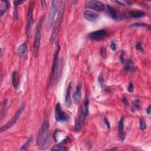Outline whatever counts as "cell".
I'll return each mask as SVG.
<instances>
[{"label":"cell","mask_w":151,"mask_h":151,"mask_svg":"<svg viewBox=\"0 0 151 151\" xmlns=\"http://www.w3.org/2000/svg\"><path fill=\"white\" fill-rule=\"evenodd\" d=\"M59 3L60 4L58 7L57 19L56 20L54 28H53V30L50 39V44L51 45H52V44L55 43L57 38V36L61 27V24L62 23V20H63L65 10V2L64 1H60Z\"/></svg>","instance_id":"7a4b0ae2"},{"label":"cell","mask_w":151,"mask_h":151,"mask_svg":"<svg viewBox=\"0 0 151 151\" xmlns=\"http://www.w3.org/2000/svg\"><path fill=\"white\" fill-rule=\"evenodd\" d=\"M25 103H23L21 106H20V108H19V109L17 110V111L15 113V114L14 116L13 117V118L7 123V124H5V125L1 127V132H3L4 131L8 129H10L12 126H13L16 123V122L18 121L20 119V118L21 117V114L24 110L25 108Z\"/></svg>","instance_id":"277c9868"},{"label":"cell","mask_w":151,"mask_h":151,"mask_svg":"<svg viewBox=\"0 0 151 151\" xmlns=\"http://www.w3.org/2000/svg\"><path fill=\"white\" fill-rule=\"evenodd\" d=\"M41 4H42V6L44 8H45L46 7V1H41Z\"/></svg>","instance_id":"8d00e7d4"},{"label":"cell","mask_w":151,"mask_h":151,"mask_svg":"<svg viewBox=\"0 0 151 151\" xmlns=\"http://www.w3.org/2000/svg\"><path fill=\"white\" fill-rule=\"evenodd\" d=\"M125 117H122L118 123V132L119 138L121 140H124L126 138V133L124 130V123H125Z\"/></svg>","instance_id":"4fadbf2b"},{"label":"cell","mask_w":151,"mask_h":151,"mask_svg":"<svg viewBox=\"0 0 151 151\" xmlns=\"http://www.w3.org/2000/svg\"><path fill=\"white\" fill-rule=\"evenodd\" d=\"M150 112H151V105L150 104L148 107V108L146 109V113L148 114H150Z\"/></svg>","instance_id":"d590c367"},{"label":"cell","mask_w":151,"mask_h":151,"mask_svg":"<svg viewBox=\"0 0 151 151\" xmlns=\"http://www.w3.org/2000/svg\"><path fill=\"white\" fill-rule=\"evenodd\" d=\"M98 82L100 85V87L102 88V90H106V87L105 86V84H104V77H103V75L102 73V72H101L99 75V77H98Z\"/></svg>","instance_id":"7402d4cb"},{"label":"cell","mask_w":151,"mask_h":151,"mask_svg":"<svg viewBox=\"0 0 151 151\" xmlns=\"http://www.w3.org/2000/svg\"><path fill=\"white\" fill-rule=\"evenodd\" d=\"M110 48L113 51H116L117 49V44L114 40L110 43Z\"/></svg>","instance_id":"f1b7e54d"},{"label":"cell","mask_w":151,"mask_h":151,"mask_svg":"<svg viewBox=\"0 0 151 151\" xmlns=\"http://www.w3.org/2000/svg\"><path fill=\"white\" fill-rule=\"evenodd\" d=\"M83 17L84 19L89 22H96L98 20L99 15L97 13L92 11H86L83 13Z\"/></svg>","instance_id":"8fae6325"},{"label":"cell","mask_w":151,"mask_h":151,"mask_svg":"<svg viewBox=\"0 0 151 151\" xmlns=\"http://www.w3.org/2000/svg\"><path fill=\"white\" fill-rule=\"evenodd\" d=\"M67 150V149L66 148H65L64 146H62V145H60V144L55 145L51 148V150L65 151V150Z\"/></svg>","instance_id":"cb8c5ba5"},{"label":"cell","mask_w":151,"mask_h":151,"mask_svg":"<svg viewBox=\"0 0 151 151\" xmlns=\"http://www.w3.org/2000/svg\"><path fill=\"white\" fill-rule=\"evenodd\" d=\"M60 50V46L58 44V47L57 50L56 51V53L54 56V59H53V63L52 65L51 71V75H50V82H52V80L55 76V72L56 71L57 66H58V62H59V54Z\"/></svg>","instance_id":"30bf717a"},{"label":"cell","mask_w":151,"mask_h":151,"mask_svg":"<svg viewBox=\"0 0 151 151\" xmlns=\"http://www.w3.org/2000/svg\"><path fill=\"white\" fill-rule=\"evenodd\" d=\"M35 5V3L32 1L28 8V13H27V24L26 28V33L28 36L30 35L32 25L33 24V10Z\"/></svg>","instance_id":"52a82bcc"},{"label":"cell","mask_w":151,"mask_h":151,"mask_svg":"<svg viewBox=\"0 0 151 151\" xmlns=\"http://www.w3.org/2000/svg\"><path fill=\"white\" fill-rule=\"evenodd\" d=\"M133 26L134 27H144V28H146L148 29H150V25H148L145 23H135L134 24H133Z\"/></svg>","instance_id":"d4e9b609"},{"label":"cell","mask_w":151,"mask_h":151,"mask_svg":"<svg viewBox=\"0 0 151 151\" xmlns=\"http://www.w3.org/2000/svg\"><path fill=\"white\" fill-rule=\"evenodd\" d=\"M18 53L20 57H25L27 54V44L26 43H24L19 47Z\"/></svg>","instance_id":"e0dca14e"},{"label":"cell","mask_w":151,"mask_h":151,"mask_svg":"<svg viewBox=\"0 0 151 151\" xmlns=\"http://www.w3.org/2000/svg\"><path fill=\"white\" fill-rule=\"evenodd\" d=\"M37 145L40 149H46L50 145L49 123L47 121L43 122L37 136Z\"/></svg>","instance_id":"6da1fadb"},{"label":"cell","mask_w":151,"mask_h":151,"mask_svg":"<svg viewBox=\"0 0 151 151\" xmlns=\"http://www.w3.org/2000/svg\"><path fill=\"white\" fill-rule=\"evenodd\" d=\"M82 82H78L76 88V91L73 94V99L76 103H78L82 98Z\"/></svg>","instance_id":"7c38bea8"},{"label":"cell","mask_w":151,"mask_h":151,"mask_svg":"<svg viewBox=\"0 0 151 151\" xmlns=\"http://www.w3.org/2000/svg\"><path fill=\"white\" fill-rule=\"evenodd\" d=\"M125 51H122L121 55L120 56V61L122 64L125 63Z\"/></svg>","instance_id":"1f68e13d"},{"label":"cell","mask_w":151,"mask_h":151,"mask_svg":"<svg viewBox=\"0 0 151 151\" xmlns=\"http://www.w3.org/2000/svg\"><path fill=\"white\" fill-rule=\"evenodd\" d=\"M24 2H25V1H21V0H19H19H18V1H14V4L15 7H17L19 5H21V4L24 3Z\"/></svg>","instance_id":"836d02e7"},{"label":"cell","mask_w":151,"mask_h":151,"mask_svg":"<svg viewBox=\"0 0 151 151\" xmlns=\"http://www.w3.org/2000/svg\"><path fill=\"white\" fill-rule=\"evenodd\" d=\"M136 49L138 51H144V47L142 45V44L140 42L138 41L136 43Z\"/></svg>","instance_id":"83f0119b"},{"label":"cell","mask_w":151,"mask_h":151,"mask_svg":"<svg viewBox=\"0 0 151 151\" xmlns=\"http://www.w3.org/2000/svg\"><path fill=\"white\" fill-rule=\"evenodd\" d=\"M122 100L123 103L124 104H125V105H126V106L128 105V104H129V102H128V99L126 98V97H123V98H122Z\"/></svg>","instance_id":"e575fe53"},{"label":"cell","mask_w":151,"mask_h":151,"mask_svg":"<svg viewBox=\"0 0 151 151\" xmlns=\"http://www.w3.org/2000/svg\"><path fill=\"white\" fill-rule=\"evenodd\" d=\"M139 128H140V129L141 130H144L147 128V125L146 124L145 120L142 118H140V119H139Z\"/></svg>","instance_id":"603a6c76"},{"label":"cell","mask_w":151,"mask_h":151,"mask_svg":"<svg viewBox=\"0 0 151 151\" xmlns=\"http://www.w3.org/2000/svg\"><path fill=\"white\" fill-rule=\"evenodd\" d=\"M34 136L33 135L30 136V138H29V139L26 141V142L21 146V148L20 149V150H26L27 149V148L29 146H30V145L31 144L32 142L33 141V139H34Z\"/></svg>","instance_id":"44dd1931"},{"label":"cell","mask_w":151,"mask_h":151,"mask_svg":"<svg viewBox=\"0 0 151 151\" xmlns=\"http://www.w3.org/2000/svg\"><path fill=\"white\" fill-rule=\"evenodd\" d=\"M103 121H104V123H105V125H106V126H107L108 129L110 130V123H109V122L107 119V118H106V117H104L103 118Z\"/></svg>","instance_id":"d6a6232c"},{"label":"cell","mask_w":151,"mask_h":151,"mask_svg":"<svg viewBox=\"0 0 151 151\" xmlns=\"http://www.w3.org/2000/svg\"><path fill=\"white\" fill-rule=\"evenodd\" d=\"M12 83L13 87L17 89L19 85V75L17 72H14L12 75Z\"/></svg>","instance_id":"ac0fdd59"},{"label":"cell","mask_w":151,"mask_h":151,"mask_svg":"<svg viewBox=\"0 0 151 151\" xmlns=\"http://www.w3.org/2000/svg\"><path fill=\"white\" fill-rule=\"evenodd\" d=\"M86 6L87 8H89L94 11L101 12L105 10V6L104 4L99 1H96V0H91L86 3Z\"/></svg>","instance_id":"9c48e42d"},{"label":"cell","mask_w":151,"mask_h":151,"mask_svg":"<svg viewBox=\"0 0 151 151\" xmlns=\"http://www.w3.org/2000/svg\"><path fill=\"white\" fill-rule=\"evenodd\" d=\"M134 84H133L132 82H130L129 85H128V88L129 92L132 93L133 92H134Z\"/></svg>","instance_id":"4dcf8cb0"},{"label":"cell","mask_w":151,"mask_h":151,"mask_svg":"<svg viewBox=\"0 0 151 151\" xmlns=\"http://www.w3.org/2000/svg\"><path fill=\"white\" fill-rule=\"evenodd\" d=\"M55 118L57 121L61 122L67 121L69 118V115L63 110L59 103H57L56 105Z\"/></svg>","instance_id":"ba28073f"},{"label":"cell","mask_w":151,"mask_h":151,"mask_svg":"<svg viewBox=\"0 0 151 151\" xmlns=\"http://www.w3.org/2000/svg\"><path fill=\"white\" fill-rule=\"evenodd\" d=\"M43 18L44 17H42L39 20L36 25V29H35L34 41L33 44V53L35 57H37L39 55V52L40 46V42H41V27H42Z\"/></svg>","instance_id":"3957f363"},{"label":"cell","mask_w":151,"mask_h":151,"mask_svg":"<svg viewBox=\"0 0 151 151\" xmlns=\"http://www.w3.org/2000/svg\"><path fill=\"white\" fill-rule=\"evenodd\" d=\"M4 4L2 5L1 7V16H3L8 10V9L10 8V3L8 1H3Z\"/></svg>","instance_id":"ffe728a7"},{"label":"cell","mask_w":151,"mask_h":151,"mask_svg":"<svg viewBox=\"0 0 151 151\" xmlns=\"http://www.w3.org/2000/svg\"><path fill=\"white\" fill-rule=\"evenodd\" d=\"M133 103H134V107L136 109H140V101L138 99H135V100H134V102H133Z\"/></svg>","instance_id":"f546056e"},{"label":"cell","mask_w":151,"mask_h":151,"mask_svg":"<svg viewBox=\"0 0 151 151\" xmlns=\"http://www.w3.org/2000/svg\"><path fill=\"white\" fill-rule=\"evenodd\" d=\"M100 55L103 58H106V56H107V51H106V49L104 47H102L100 50Z\"/></svg>","instance_id":"484cf974"},{"label":"cell","mask_w":151,"mask_h":151,"mask_svg":"<svg viewBox=\"0 0 151 151\" xmlns=\"http://www.w3.org/2000/svg\"><path fill=\"white\" fill-rule=\"evenodd\" d=\"M57 3L58 2L56 1H53L51 2L48 20L46 25V31H49L51 29L53 22H54L57 10Z\"/></svg>","instance_id":"5b68a950"},{"label":"cell","mask_w":151,"mask_h":151,"mask_svg":"<svg viewBox=\"0 0 151 151\" xmlns=\"http://www.w3.org/2000/svg\"><path fill=\"white\" fill-rule=\"evenodd\" d=\"M72 87V82L70 83L69 84L67 90H66V97H65V103L67 107H70L72 104V100H71V89Z\"/></svg>","instance_id":"5bb4252c"},{"label":"cell","mask_w":151,"mask_h":151,"mask_svg":"<svg viewBox=\"0 0 151 151\" xmlns=\"http://www.w3.org/2000/svg\"><path fill=\"white\" fill-rule=\"evenodd\" d=\"M125 63V68H124V70H125V72H134L136 71V68L134 65V63L133 61L131 59H128Z\"/></svg>","instance_id":"9a60e30c"},{"label":"cell","mask_w":151,"mask_h":151,"mask_svg":"<svg viewBox=\"0 0 151 151\" xmlns=\"http://www.w3.org/2000/svg\"><path fill=\"white\" fill-rule=\"evenodd\" d=\"M129 15L134 19H139V18L144 17L145 14L142 11H132L129 12Z\"/></svg>","instance_id":"d6986e66"},{"label":"cell","mask_w":151,"mask_h":151,"mask_svg":"<svg viewBox=\"0 0 151 151\" xmlns=\"http://www.w3.org/2000/svg\"><path fill=\"white\" fill-rule=\"evenodd\" d=\"M106 8H107V10H108V12L109 15L111 17V18L113 20H118L119 19L118 13L116 9L109 5H106Z\"/></svg>","instance_id":"2e32d148"},{"label":"cell","mask_w":151,"mask_h":151,"mask_svg":"<svg viewBox=\"0 0 151 151\" xmlns=\"http://www.w3.org/2000/svg\"><path fill=\"white\" fill-rule=\"evenodd\" d=\"M108 34V33L107 30L105 29H102L88 33L87 35V37L92 40L100 41L107 37Z\"/></svg>","instance_id":"8992f818"},{"label":"cell","mask_w":151,"mask_h":151,"mask_svg":"<svg viewBox=\"0 0 151 151\" xmlns=\"http://www.w3.org/2000/svg\"><path fill=\"white\" fill-rule=\"evenodd\" d=\"M114 3H116L117 4H120V5H130L132 4V3L130 1H114Z\"/></svg>","instance_id":"4316f807"}]
</instances>
